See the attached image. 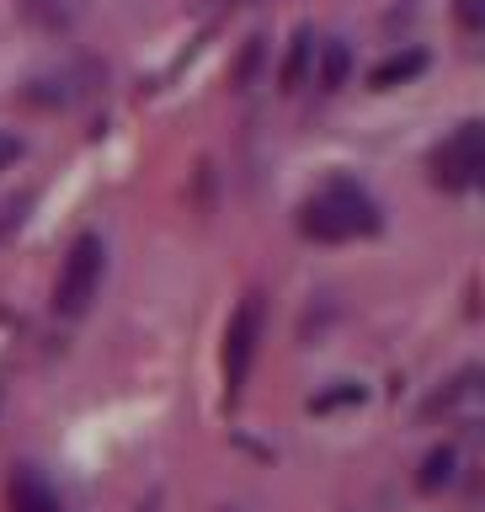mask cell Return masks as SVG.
<instances>
[{
	"instance_id": "cell-1",
	"label": "cell",
	"mask_w": 485,
	"mask_h": 512,
	"mask_svg": "<svg viewBox=\"0 0 485 512\" xmlns=\"http://www.w3.org/2000/svg\"><path fill=\"white\" fill-rule=\"evenodd\" d=\"M299 230L310 240H326V246H342V240H358V235L379 230V203L368 198L358 182H326L310 203H304Z\"/></svg>"
},
{
	"instance_id": "cell-2",
	"label": "cell",
	"mask_w": 485,
	"mask_h": 512,
	"mask_svg": "<svg viewBox=\"0 0 485 512\" xmlns=\"http://www.w3.org/2000/svg\"><path fill=\"white\" fill-rule=\"evenodd\" d=\"M107 278V246L102 235H75V246L64 251L59 278H54V310L59 315H86L91 299L102 294Z\"/></svg>"
},
{
	"instance_id": "cell-3",
	"label": "cell",
	"mask_w": 485,
	"mask_h": 512,
	"mask_svg": "<svg viewBox=\"0 0 485 512\" xmlns=\"http://www.w3.org/2000/svg\"><path fill=\"white\" fill-rule=\"evenodd\" d=\"M432 176H438V187H448V192H470L485 176V128L459 123L454 134L438 144V155H432Z\"/></svg>"
},
{
	"instance_id": "cell-4",
	"label": "cell",
	"mask_w": 485,
	"mask_h": 512,
	"mask_svg": "<svg viewBox=\"0 0 485 512\" xmlns=\"http://www.w3.org/2000/svg\"><path fill=\"white\" fill-rule=\"evenodd\" d=\"M262 294H246L235 304L230 326H224V390L240 395L246 390V374L256 363V342H262Z\"/></svg>"
},
{
	"instance_id": "cell-5",
	"label": "cell",
	"mask_w": 485,
	"mask_h": 512,
	"mask_svg": "<svg viewBox=\"0 0 485 512\" xmlns=\"http://www.w3.org/2000/svg\"><path fill=\"white\" fill-rule=\"evenodd\" d=\"M6 496H11V512H64L59 491L48 486V475L38 470V464H16Z\"/></svg>"
},
{
	"instance_id": "cell-6",
	"label": "cell",
	"mask_w": 485,
	"mask_h": 512,
	"mask_svg": "<svg viewBox=\"0 0 485 512\" xmlns=\"http://www.w3.org/2000/svg\"><path fill=\"white\" fill-rule=\"evenodd\" d=\"M454 480H459V448H454V443H438V448L422 459L416 486H422V491H443V486H454Z\"/></svg>"
},
{
	"instance_id": "cell-7",
	"label": "cell",
	"mask_w": 485,
	"mask_h": 512,
	"mask_svg": "<svg viewBox=\"0 0 485 512\" xmlns=\"http://www.w3.org/2000/svg\"><path fill=\"white\" fill-rule=\"evenodd\" d=\"M422 64H427V54H406V59H390V64H379V70H374V86H379V91H390L395 80H411V75H422Z\"/></svg>"
},
{
	"instance_id": "cell-8",
	"label": "cell",
	"mask_w": 485,
	"mask_h": 512,
	"mask_svg": "<svg viewBox=\"0 0 485 512\" xmlns=\"http://www.w3.org/2000/svg\"><path fill=\"white\" fill-rule=\"evenodd\" d=\"M347 80V48L342 43H326V59H320V86L336 91Z\"/></svg>"
},
{
	"instance_id": "cell-9",
	"label": "cell",
	"mask_w": 485,
	"mask_h": 512,
	"mask_svg": "<svg viewBox=\"0 0 485 512\" xmlns=\"http://www.w3.org/2000/svg\"><path fill=\"white\" fill-rule=\"evenodd\" d=\"M310 48H315V43H310V32H299V38H294V54H288V70H283V86H288V91L299 86L304 64H310Z\"/></svg>"
},
{
	"instance_id": "cell-10",
	"label": "cell",
	"mask_w": 485,
	"mask_h": 512,
	"mask_svg": "<svg viewBox=\"0 0 485 512\" xmlns=\"http://www.w3.org/2000/svg\"><path fill=\"white\" fill-rule=\"evenodd\" d=\"M459 22L470 27V32L480 27V0H459Z\"/></svg>"
},
{
	"instance_id": "cell-11",
	"label": "cell",
	"mask_w": 485,
	"mask_h": 512,
	"mask_svg": "<svg viewBox=\"0 0 485 512\" xmlns=\"http://www.w3.org/2000/svg\"><path fill=\"white\" fill-rule=\"evenodd\" d=\"M16 155H22V144H16V139H6V134H0V171H6L11 166V160Z\"/></svg>"
},
{
	"instance_id": "cell-12",
	"label": "cell",
	"mask_w": 485,
	"mask_h": 512,
	"mask_svg": "<svg viewBox=\"0 0 485 512\" xmlns=\"http://www.w3.org/2000/svg\"><path fill=\"white\" fill-rule=\"evenodd\" d=\"M134 512H160V502H155V496H150V502H139Z\"/></svg>"
},
{
	"instance_id": "cell-13",
	"label": "cell",
	"mask_w": 485,
	"mask_h": 512,
	"mask_svg": "<svg viewBox=\"0 0 485 512\" xmlns=\"http://www.w3.org/2000/svg\"><path fill=\"white\" fill-rule=\"evenodd\" d=\"M214 512H235V507H214Z\"/></svg>"
}]
</instances>
